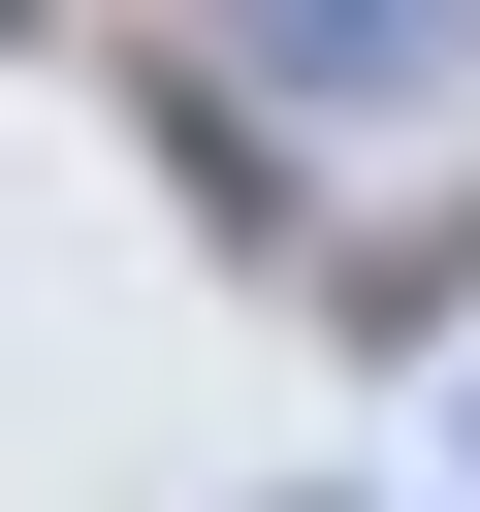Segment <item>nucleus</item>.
<instances>
[{
  "instance_id": "nucleus-3",
  "label": "nucleus",
  "mask_w": 480,
  "mask_h": 512,
  "mask_svg": "<svg viewBox=\"0 0 480 512\" xmlns=\"http://www.w3.org/2000/svg\"><path fill=\"white\" fill-rule=\"evenodd\" d=\"M448 448H480V416H448Z\"/></svg>"
},
{
  "instance_id": "nucleus-2",
  "label": "nucleus",
  "mask_w": 480,
  "mask_h": 512,
  "mask_svg": "<svg viewBox=\"0 0 480 512\" xmlns=\"http://www.w3.org/2000/svg\"><path fill=\"white\" fill-rule=\"evenodd\" d=\"M160 192H192L224 256H288V160H256V96H224V64H160Z\"/></svg>"
},
{
  "instance_id": "nucleus-1",
  "label": "nucleus",
  "mask_w": 480,
  "mask_h": 512,
  "mask_svg": "<svg viewBox=\"0 0 480 512\" xmlns=\"http://www.w3.org/2000/svg\"><path fill=\"white\" fill-rule=\"evenodd\" d=\"M480 64V0H224V96H288V128H416Z\"/></svg>"
}]
</instances>
